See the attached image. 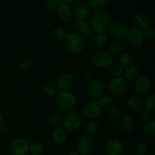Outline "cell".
Instances as JSON below:
<instances>
[{
    "label": "cell",
    "mask_w": 155,
    "mask_h": 155,
    "mask_svg": "<svg viewBox=\"0 0 155 155\" xmlns=\"http://www.w3.org/2000/svg\"><path fill=\"white\" fill-rule=\"evenodd\" d=\"M119 126L124 133H130L135 128V120L129 114H122L119 119Z\"/></svg>",
    "instance_id": "ffe728a7"
},
{
    "label": "cell",
    "mask_w": 155,
    "mask_h": 155,
    "mask_svg": "<svg viewBox=\"0 0 155 155\" xmlns=\"http://www.w3.org/2000/svg\"><path fill=\"white\" fill-rule=\"evenodd\" d=\"M84 79L86 81H88V82H92V80H95V75H94V74L92 72H90V71H89V72H86L84 74Z\"/></svg>",
    "instance_id": "7bdbcfd3"
},
{
    "label": "cell",
    "mask_w": 155,
    "mask_h": 155,
    "mask_svg": "<svg viewBox=\"0 0 155 155\" xmlns=\"http://www.w3.org/2000/svg\"><path fill=\"white\" fill-rule=\"evenodd\" d=\"M105 86L101 80L95 79L89 83L87 87V94L92 99H98L104 94Z\"/></svg>",
    "instance_id": "30bf717a"
},
{
    "label": "cell",
    "mask_w": 155,
    "mask_h": 155,
    "mask_svg": "<svg viewBox=\"0 0 155 155\" xmlns=\"http://www.w3.org/2000/svg\"><path fill=\"white\" fill-rule=\"evenodd\" d=\"M64 2L71 7V6L77 5L80 4V2H82L79 1V0H68V1H64Z\"/></svg>",
    "instance_id": "ee69618b"
},
{
    "label": "cell",
    "mask_w": 155,
    "mask_h": 155,
    "mask_svg": "<svg viewBox=\"0 0 155 155\" xmlns=\"http://www.w3.org/2000/svg\"><path fill=\"white\" fill-rule=\"evenodd\" d=\"M19 67L21 70L29 71V70H31L34 67V61H33V60L30 58L24 59L21 61Z\"/></svg>",
    "instance_id": "74e56055"
},
{
    "label": "cell",
    "mask_w": 155,
    "mask_h": 155,
    "mask_svg": "<svg viewBox=\"0 0 155 155\" xmlns=\"http://www.w3.org/2000/svg\"><path fill=\"white\" fill-rule=\"evenodd\" d=\"M139 74V70L137 66L136 65H131L130 67H127L125 68V69L124 70V78L127 81L128 80H133L134 79L137 78Z\"/></svg>",
    "instance_id": "603a6c76"
},
{
    "label": "cell",
    "mask_w": 155,
    "mask_h": 155,
    "mask_svg": "<svg viewBox=\"0 0 155 155\" xmlns=\"http://www.w3.org/2000/svg\"><path fill=\"white\" fill-rule=\"evenodd\" d=\"M133 22L136 26L135 27L139 29V30H141V29L144 30L147 27H151V21L149 15L144 13V12H139L134 16Z\"/></svg>",
    "instance_id": "d6986e66"
},
{
    "label": "cell",
    "mask_w": 155,
    "mask_h": 155,
    "mask_svg": "<svg viewBox=\"0 0 155 155\" xmlns=\"http://www.w3.org/2000/svg\"><path fill=\"white\" fill-rule=\"evenodd\" d=\"M43 144L39 142H34L30 144V152L33 155H39L44 151Z\"/></svg>",
    "instance_id": "4dcf8cb0"
},
{
    "label": "cell",
    "mask_w": 155,
    "mask_h": 155,
    "mask_svg": "<svg viewBox=\"0 0 155 155\" xmlns=\"http://www.w3.org/2000/svg\"><path fill=\"white\" fill-rule=\"evenodd\" d=\"M121 50H122V46L119 41L113 40L109 43L108 45V53L110 55L117 56L120 54Z\"/></svg>",
    "instance_id": "83f0119b"
},
{
    "label": "cell",
    "mask_w": 155,
    "mask_h": 155,
    "mask_svg": "<svg viewBox=\"0 0 155 155\" xmlns=\"http://www.w3.org/2000/svg\"><path fill=\"white\" fill-rule=\"evenodd\" d=\"M127 107L133 111H138L142 109L144 106L143 101L138 96H132L127 100Z\"/></svg>",
    "instance_id": "7402d4cb"
},
{
    "label": "cell",
    "mask_w": 155,
    "mask_h": 155,
    "mask_svg": "<svg viewBox=\"0 0 155 155\" xmlns=\"http://www.w3.org/2000/svg\"><path fill=\"white\" fill-rule=\"evenodd\" d=\"M44 92L49 98H55L58 94V89L54 83H48L44 87Z\"/></svg>",
    "instance_id": "f1b7e54d"
},
{
    "label": "cell",
    "mask_w": 155,
    "mask_h": 155,
    "mask_svg": "<svg viewBox=\"0 0 155 155\" xmlns=\"http://www.w3.org/2000/svg\"><path fill=\"white\" fill-rule=\"evenodd\" d=\"M62 127L65 130L75 131L78 130L82 124L81 115L74 110H69L61 117Z\"/></svg>",
    "instance_id": "277c9868"
},
{
    "label": "cell",
    "mask_w": 155,
    "mask_h": 155,
    "mask_svg": "<svg viewBox=\"0 0 155 155\" xmlns=\"http://www.w3.org/2000/svg\"><path fill=\"white\" fill-rule=\"evenodd\" d=\"M148 146L147 143L144 142H141L136 144V146H135L134 151L136 155H145L148 151Z\"/></svg>",
    "instance_id": "d590c367"
},
{
    "label": "cell",
    "mask_w": 155,
    "mask_h": 155,
    "mask_svg": "<svg viewBox=\"0 0 155 155\" xmlns=\"http://www.w3.org/2000/svg\"><path fill=\"white\" fill-rule=\"evenodd\" d=\"M134 63V57L133 54L130 52H124L120 55L119 64L123 68H127L131 65H133Z\"/></svg>",
    "instance_id": "d4e9b609"
},
{
    "label": "cell",
    "mask_w": 155,
    "mask_h": 155,
    "mask_svg": "<svg viewBox=\"0 0 155 155\" xmlns=\"http://www.w3.org/2000/svg\"><path fill=\"white\" fill-rule=\"evenodd\" d=\"M51 139L56 145H62L67 140L66 130L62 127H58L53 130L51 134Z\"/></svg>",
    "instance_id": "44dd1931"
},
{
    "label": "cell",
    "mask_w": 155,
    "mask_h": 155,
    "mask_svg": "<svg viewBox=\"0 0 155 155\" xmlns=\"http://www.w3.org/2000/svg\"><path fill=\"white\" fill-rule=\"evenodd\" d=\"M104 149L108 155H121L124 153V144L117 139H110L107 141Z\"/></svg>",
    "instance_id": "8fae6325"
},
{
    "label": "cell",
    "mask_w": 155,
    "mask_h": 155,
    "mask_svg": "<svg viewBox=\"0 0 155 155\" xmlns=\"http://www.w3.org/2000/svg\"><path fill=\"white\" fill-rule=\"evenodd\" d=\"M90 15V8L87 5L80 2L77 5L74 6L73 9V16L78 21H85Z\"/></svg>",
    "instance_id": "ac0fdd59"
},
{
    "label": "cell",
    "mask_w": 155,
    "mask_h": 155,
    "mask_svg": "<svg viewBox=\"0 0 155 155\" xmlns=\"http://www.w3.org/2000/svg\"><path fill=\"white\" fill-rule=\"evenodd\" d=\"M73 27L77 32V33L81 35L85 39L88 37H90L92 33L90 25H89V23L86 20H85V21H78V20H76L73 23Z\"/></svg>",
    "instance_id": "e0dca14e"
},
{
    "label": "cell",
    "mask_w": 155,
    "mask_h": 155,
    "mask_svg": "<svg viewBox=\"0 0 155 155\" xmlns=\"http://www.w3.org/2000/svg\"><path fill=\"white\" fill-rule=\"evenodd\" d=\"M77 152L80 155L89 154L92 148V140L87 135H82L78 138L76 144Z\"/></svg>",
    "instance_id": "4fadbf2b"
},
{
    "label": "cell",
    "mask_w": 155,
    "mask_h": 155,
    "mask_svg": "<svg viewBox=\"0 0 155 155\" xmlns=\"http://www.w3.org/2000/svg\"><path fill=\"white\" fill-rule=\"evenodd\" d=\"M144 133L147 136L153 137L155 136V121L154 120L148 121L144 127Z\"/></svg>",
    "instance_id": "d6a6232c"
},
{
    "label": "cell",
    "mask_w": 155,
    "mask_h": 155,
    "mask_svg": "<svg viewBox=\"0 0 155 155\" xmlns=\"http://www.w3.org/2000/svg\"><path fill=\"white\" fill-rule=\"evenodd\" d=\"M2 69V62H1V60H0V71H1Z\"/></svg>",
    "instance_id": "c3c4849f"
},
{
    "label": "cell",
    "mask_w": 155,
    "mask_h": 155,
    "mask_svg": "<svg viewBox=\"0 0 155 155\" xmlns=\"http://www.w3.org/2000/svg\"><path fill=\"white\" fill-rule=\"evenodd\" d=\"M64 42L66 48L73 54L80 53L86 46V39L77 33L68 34Z\"/></svg>",
    "instance_id": "3957f363"
},
{
    "label": "cell",
    "mask_w": 155,
    "mask_h": 155,
    "mask_svg": "<svg viewBox=\"0 0 155 155\" xmlns=\"http://www.w3.org/2000/svg\"><path fill=\"white\" fill-rule=\"evenodd\" d=\"M98 101L97 102L98 103L100 106L103 107H110L113 104L114 102V98L110 95H107V94H103L100 98H98Z\"/></svg>",
    "instance_id": "f546056e"
},
{
    "label": "cell",
    "mask_w": 155,
    "mask_h": 155,
    "mask_svg": "<svg viewBox=\"0 0 155 155\" xmlns=\"http://www.w3.org/2000/svg\"><path fill=\"white\" fill-rule=\"evenodd\" d=\"M128 83L123 77H114L108 84V91L112 97H120L127 92Z\"/></svg>",
    "instance_id": "5b68a950"
},
{
    "label": "cell",
    "mask_w": 155,
    "mask_h": 155,
    "mask_svg": "<svg viewBox=\"0 0 155 155\" xmlns=\"http://www.w3.org/2000/svg\"><path fill=\"white\" fill-rule=\"evenodd\" d=\"M127 30V26L123 21L117 20L111 21L107 31L114 40L119 41L126 37Z\"/></svg>",
    "instance_id": "52a82bcc"
},
{
    "label": "cell",
    "mask_w": 155,
    "mask_h": 155,
    "mask_svg": "<svg viewBox=\"0 0 155 155\" xmlns=\"http://www.w3.org/2000/svg\"><path fill=\"white\" fill-rule=\"evenodd\" d=\"M111 21V17L109 14L105 12H101L92 16L89 25L92 31L96 34H104L108 30Z\"/></svg>",
    "instance_id": "6da1fadb"
},
{
    "label": "cell",
    "mask_w": 155,
    "mask_h": 155,
    "mask_svg": "<svg viewBox=\"0 0 155 155\" xmlns=\"http://www.w3.org/2000/svg\"><path fill=\"white\" fill-rule=\"evenodd\" d=\"M106 3H107V2L105 0H96V1H94V0H88L86 4L87 5V6L89 8L98 10V9L102 8L105 5Z\"/></svg>",
    "instance_id": "e575fe53"
},
{
    "label": "cell",
    "mask_w": 155,
    "mask_h": 155,
    "mask_svg": "<svg viewBox=\"0 0 155 155\" xmlns=\"http://www.w3.org/2000/svg\"><path fill=\"white\" fill-rule=\"evenodd\" d=\"M144 105H145V110L151 113L155 112V94L151 93L148 95L145 98L144 101Z\"/></svg>",
    "instance_id": "484cf974"
},
{
    "label": "cell",
    "mask_w": 155,
    "mask_h": 155,
    "mask_svg": "<svg viewBox=\"0 0 155 155\" xmlns=\"http://www.w3.org/2000/svg\"><path fill=\"white\" fill-rule=\"evenodd\" d=\"M150 117V113L146 110H142L139 114V120L142 123L148 122Z\"/></svg>",
    "instance_id": "b9f144b4"
},
{
    "label": "cell",
    "mask_w": 155,
    "mask_h": 155,
    "mask_svg": "<svg viewBox=\"0 0 155 155\" xmlns=\"http://www.w3.org/2000/svg\"><path fill=\"white\" fill-rule=\"evenodd\" d=\"M57 15L62 22L69 23L72 19L73 9L64 1H60L57 8Z\"/></svg>",
    "instance_id": "5bb4252c"
},
{
    "label": "cell",
    "mask_w": 155,
    "mask_h": 155,
    "mask_svg": "<svg viewBox=\"0 0 155 155\" xmlns=\"http://www.w3.org/2000/svg\"><path fill=\"white\" fill-rule=\"evenodd\" d=\"M143 39L145 41H151L154 39L155 36L154 29L153 27H149L144 29L142 31Z\"/></svg>",
    "instance_id": "8d00e7d4"
},
{
    "label": "cell",
    "mask_w": 155,
    "mask_h": 155,
    "mask_svg": "<svg viewBox=\"0 0 155 155\" xmlns=\"http://www.w3.org/2000/svg\"><path fill=\"white\" fill-rule=\"evenodd\" d=\"M151 87V80L146 75H142L137 77L134 85L135 91L139 95H144L150 89Z\"/></svg>",
    "instance_id": "2e32d148"
},
{
    "label": "cell",
    "mask_w": 155,
    "mask_h": 155,
    "mask_svg": "<svg viewBox=\"0 0 155 155\" xmlns=\"http://www.w3.org/2000/svg\"><path fill=\"white\" fill-rule=\"evenodd\" d=\"M51 36L55 40L62 42V41H65V39H67L68 33L66 29H64V27H56L51 31Z\"/></svg>",
    "instance_id": "cb8c5ba5"
},
{
    "label": "cell",
    "mask_w": 155,
    "mask_h": 155,
    "mask_svg": "<svg viewBox=\"0 0 155 155\" xmlns=\"http://www.w3.org/2000/svg\"><path fill=\"white\" fill-rule=\"evenodd\" d=\"M74 84V77L71 73L64 72L61 74L56 81V86L58 90L68 91Z\"/></svg>",
    "instance_id": "7c38bea8"
},
{
    "label": "cell",
    "mask_w": 155,
    "mask_h": 155,
    "mask_svg": "<svg viewBox=\"0 0 155 155\" xmlns=\"http://www.w3.org/2000/svg\"><path fill=\"white\" fill-rule=\"evenodd\" d=\"M124 68L121 65H120L118 63L112 64L109 67V71H110V74L114 77H122L124 74Z\"/></svg>",
    "instance_id": "1f68e13d"
},
{
    "label": "cell",
    "mask_w": 155,
    "mask_h": 155,
    "mask_svg": "<svg viewBox=\"0 0 155 155\" xmlns=\"http://www.w3.org/2000/svg\"><path fill=\"white\" fill-rule=\"evenodd\" d=\"M91 62L95 68L98 69H104L109 68L113 64V57L107 51L101 50L92 56Z\"/></svg>",
    "instance_id": "8992f818"
},
{
    "label": "cell",
    "mask_w": 155,
    "mask_h": 155,
    "mask_svg": "<svg viewBox=\"0 0 155 155\" xmlns=\"http://www.w3.org/2000/svg\"><path fill=\"white\" fill-rule=\"evenodd\" d=\"M67 155H80L77 151H71V152L68 153Z\"/></svg>",
    "instance_id": "bcb514c9"
},
{
    "label": "cell",
    "mask_w": 155,
    "mask_h": 155,
    "mask_svg": "<svg viewBox=\"0 0 155 155\" xmlns=\"http://www.w3.org/2000/svg\"><path fill=\"white\" fill-rule=\"evenodd\" d=\"M60 1L58 0H47L45 2V8L46 10H54V9L57 8L58 6Z\"/></svg>",
    "instance_id": "ab89813d"
},
{
    "label": "cell",
    "mask_w": 155,
    "mask_h": 155,
    "mask_svg": "<svg viewBox=\"0 0 155 155\" xmlns=\"http://www.w3.org/2000/svg\"><path fill=\"white\" fill-rule=\"evenodd\" d=\"M101 113V106L95 100H92V101L86 103L84 107H83V110H82L83 116L86 117V119L90 120H93L96 119L97 117L100 116Z\"/></svg>",
    "instance_id": "9c48e42d"
},
{
    "label": "cell",
    "mask_w": 155,
    "mask_h": 155,
    "mask_svg": "<svg viewBox=\"0 0 155 155\" xmlns=\"http://www.w3.org/2000/svg\"><path fill=\"white\" fill-rule=\"evenodd\" d=\"M126 37L128 42L135 46L141 45L144 42L142 30L135 27L127 30Z\"/></svg>",
    "instance_id": "9a60e30c"
},
{
    "label": "cell",
    "mask_w": 155,
    "mask_h": 155,
    "mask_svg": "<svg viewBox=\"0 0 155 155\" xmlns=\"http://www.w3.org/2000/svg\"><path fill=\"white\" fill-rule=\"evenodd\" d=\"M85 130H86V133H87V136H93L98 130V124L94 120L88 121L85 127Z\"/></svg>",
    "instance_id": "836d02e7"
},
{
    "label": "cell",
    "mask_w": 155,
    "mask_h": 155,
    "mask_svg": "<svg viewBox=\"0 0 155 155\" xmlns=\"http://www.w3.org/2000/svg\"><path fill=\"white\" fill-rule=\"evenodd\" d=\"M0 131L1 132H5L6 131V127H5V125H2H2H0Z\"/></svg>",
    "instance_id": "f6af8a7d"
},
{
    "label": "cell",
    "mask_w": 155,
    "mask_h": 155,
    "mask_svg": "<svg viewBox=\"0 0 155 155\" xmlns=\"http://www.w3.org/2000/svg\"><path fill=\"white\" fill-rule=\"evenodd\" d=\"M122 114V110L120 107L113 106L109 109V115L113 119H120Z\"/></svg>",
    "instance_id": "f35d334b"
},
{
    "label": "cell",
    "mask_w": 155,
    "mask_h": 155,
    "mask_svg": "<svg viewBox=\"0 0 155 155\" xmlns=\"http://www.w3.org/2000/svg\"><path fill=\"white\" fill-rule=\"evenodd\" d=\"M10 151L13 155H27L30 153V144L26 139L16 138L11 142Z\"/></svg>",
    "instance_id": "ba28073f"
},
{
    "label": "cell",
    "mask_w": 155,
    "mask_h": 155,
    "mask_svg": "<svg viewBox=\"0 0 155 155\" xmlns=\"http://www.w3.org/2000/svg\"><path fill=\"white\" fill-rule=\"evenodd\" d=\"M55 102L59 108L69 111L77 104V97L70 91H61L55 97Z\"/></svg>",
    "instance_id": "7a4b0ae2"
},
{
    "label": "cell",
    "mask_w": 155,
    "mask_h": 155,
    "mask_svg": "<svg viewBox=\"0 0 155 155\" xmlns=\"http://www.w3.org/2000/svg\"><path fill=\"white\" fill-rule=\"evenodd\" d=\"M2 122H3V115H2V114L0 112V125H2Z\"/></svg>",
    "instance_id": "7dc6e473"
},
{
    "label": "cell",
    "mask_w": 155,
    "mask_h": 155,
    "mask_svg": "<svg viewBox=\"0 0 155 155\" xmlns=\"http://www.w3.org/2000/svg\"><path fill=\"white\" fill-rule=\"evenodd\" d=\"M94 45L98 48H104L107 45V38L105 34H96L93 38Z\"/></svg>",
    "instance_id": "4316f807"
},
{
    "label": "cell",
    "mask_w": 155,
    "mask_h": 155,
    "mask_svg": "<svg viewBox=\"0 0 155 155\" xmlns=\"http://www.w3.org/2000/svg\"><path fill=\"white\" fill-rule=\"evenodd\" d=\"M48 121H49L50 124H52V125H58V124H61V117L59 114H54L51 115V116L49 117Z\"/></svg>",
    "instance_id": "60d3db41"
}]
</instances>
